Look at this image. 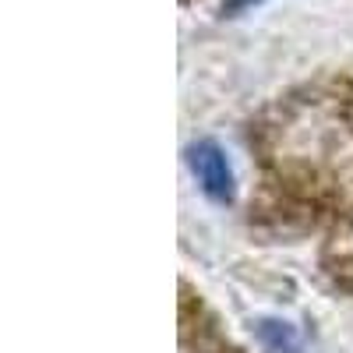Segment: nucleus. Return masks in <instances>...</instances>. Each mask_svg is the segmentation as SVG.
Segmentation results:
<instances>
[{
	"instance_id": "f257e3e1",
	"label": "nucleus",
	"mask_w": 353,
	"mask_h": 353,
	"mask_svg": "<svg viewBox=\"0 0 353 353\" xmlns=\"http://www.w3.org/2000/svg\"><path fill=\"white\" fill-rule=\"evenodd\" d=\"M269 184L290 201H311L314 219L325 223V261L343 286L353 290V156L329 152L321 163H304L297 156L272 152Z\"/></svg>"
},
{
	"instance_id": "f03ea898",
	"label": "nucleus",
	"mask_w": 353,
	"mask_h": 353,
	"mask_svg": "<svg viewBox=\"0 0 353 353\" xmlns=\"http://www.w3.org/2000/svg\"><path fill=\"white\" fill-rule=\"evenodd\" d=\"M191 166H194V176H198V184L205 188V194H212L216 201H226L233 194V170H230L219 145H212V141L194 145L191 149Z\"/></svg>"
},
{
	"instance_id": "7ed1b4c3",
	"label": "nucleus",
	"mask_w": 353,
	"mask_h": 353,
	"mask_svg": "<svg viewBox=\"0 0 353 353\" xmlns=\"http://www.w3.org/2000/svg\"><path fill=\"white\" fill-rule=\"evenodd\" d=\"M258 339H261V346L269 353H304L297 332H293L286 321H261Z\"/></svg>"
},
{
	"instance_id": "20e7f679",
	"label": "nucleus",
	"mask_w": 353,
	"mask_h": 353,
	"mask_svg": "<svg viewBox=\"0 0 353 353\" xmlns=\"http://www.w3.org/2000/svg\"><path fill=\"white\" fill-rule=\"evenodd\" d=\"M244 4H251V0H230V8H244Z\"/></svg>"
}]
</instances>
